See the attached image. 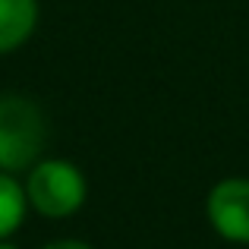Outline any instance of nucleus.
<instances>
[{"label": "nucleus", "mask_w": 249, "mask_h": 249, "mask_svg": "<svg viewBox=\"0 0 249 249\" xmlns=\"http://www.w3.org/2000/svg\"><path fill=\"white\" fill-rule=\"evenodd\" d=\"M25 199L38 218H73L89 199V180L70 158H41L25 170Z\"/></svg>", "instance_id": "obj_1"}, {"label": "nucleus", "mask_w": 249, "mask_h": 249, "mask_svg": "<svg viewBox=\"0 0 249 249\" xmlns=\"http://www.w3.org/2000/svg\"><path fill=\"white\" fill-rule=\"evenodd\" d=\"M48 145V117L25 95H0V170L25 174Z\"/></svg>", "instance_id": "obj_2"}, {"label": "nucleus", "mask_w": 249, "mask_h": 249, "mask_svg": "<svg viewBox=\"0 0 249 249\" xmlns=\"http://www.w3.org/2000/svg\"><path fill=\"white\" fill-rule=\"evenodd\" d=\"M205 218L221 240L249 246V180L224 177L205 196Z\"/></svg>", "instance_id": "obj_3"}, {"label": "nucleus", "mask_w": 249, "mask_h": 249, "mask_svg": "<svg viewBox=\"0 0 249 249\" xmlns=\"http://www.w3.org/2000/svg\"><path fill=\"white\" fill-rule=\"evenodd\" d=\"M38 19H41L38 0H0V57L29 44Z\"/></svg>", "instance_id": "obj_4"}, {"label": "nucleus", "mask_w": 249, "mask_h": 249, "mask_svg": "<svg viewBox=\"0 0 249 249\" xmlns=\"http://www.w3.org/2000/svg\"><path fill=\"white\" fill-rule=\"evenodd\" d=\"M29 212L32 208L29 199H25V186L16 180V174L0 170V240H10L22 227Z\"/></svg>", "instance_id": "obj_5"}, {"label": "nucleus", "mask_w": 249, "mask_h": 249, "mask_svg": "<svg viewBox=\"0 0 249 249\" xmlns=\"http://www.w3.org/2000/svg\"><path fill=\"white\" fill-rule=\"evenodd\" d=\"M41 249H95V246H91V243H85V240L63 237V240H51V243H44Z\"/></svg>", "instance_id": "obj_6"}, {"label": "nucleus", "mask_w": 249, "mask_h": 249, "mask_svg": "<svg viewBox=\"0 0 249 249\" xmlns=\"http://www.w3.org/2000/svg\"><path fill=\"white\" fill-rule=\"evenodd\" d=\"M0 249H19V246H13L10 240H0Z\"/></svg>", "instance_id": "obj_7"}]
</instances>
